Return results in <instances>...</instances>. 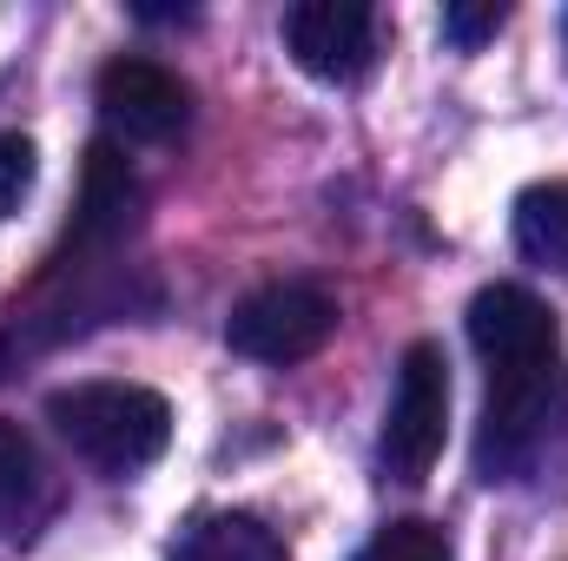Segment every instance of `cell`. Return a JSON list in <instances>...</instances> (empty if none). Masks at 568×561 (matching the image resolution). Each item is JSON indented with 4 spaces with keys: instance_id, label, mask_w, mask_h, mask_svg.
Wrapping results in <instances>:
<instances>
[{
    "instance_id": "obj_1",
    "label": "cell",
    "mask_w": 568,
    "mask_h": 561,
    "mask_svg": "<svg viewBox=\"0 0 568 561\" xmlns=\"http://www.w3.org/2000/svg\"><path fill=\"white\" fill-rule=\"evenodd\" d=\"M47 422L67 436L73 456H87L93 469L106 476H133L145 462L165 456L172 442V410L159 390L145 384H73V390H53L47 397Z\"/></svg>"
},
{
    "instance_id": "obj_6",
    "label": "cell",
    "mask_w": 568,
    "mask_h": 561,
    "mask_svg": "<svg viewBox=\"0 0 568 561\" xmlns=\"http://www.w3.org/2000/svg\"><path fill=\"white\" fill-rule=\"evenodd\" d=\"M93 93H100L106 126L126 133V140H140V145L179 140L185 120H192V93H185V80H179L172 67H159V60H140V53L106 60Z\"/></svg>"
},
{
    "instance_id": "obj_10",
    "label": "cell",
    "mask_w": 568,
    "mask_h": 561,
    "mask_svg": "<svg viewBox=\"0 0 568 561\" xmlns=\"http://www.w3.org/2000/svg\"><path fill=\"white\" fill-rule=\"evenodd\" d=\"M172 561H291V555L258 516H212L179 542Z\"/></svg>"
},
{
    "instance_id": "obj_8",
    "label": "cell",
    "mask_w": 568,
    "mask_h": 561,
    "mask_svg": "<svg viewBox=\"0 0 568 561\" xmlns=\"http://www.w3.org/2000/svg\"><path fill=\"white\" fill-rule=\"evenodd\" d=\"M516 245L529 265L568 278V178H542L516 198Z\"/></svg>"
},
{
    "instance_id": "obj_5",
    "label": "cell",
    "mask_w": 568,
    "mask_h": 561,
    "mask_svg": "<svg viewBox=\"0 0 568 561\" xmlns=\"http://www.w3.org/2000/svg\"><path fill=\"white\" fill-rule=\"evenodd\" d=\"M284 47L311 80L351 86L377 60V13L364 0H297L284 13Z\"/></svg>"
},
{
    "instance_id": "obj_13",
    "label": "cell",
    "mask_w": 568,
    "mask_h": 561,
    "mask_svg": "<svg viewBox=\"0 0 568 561\" xmlns=\"http://www.w3.org/2000/svg\"><path fill=\"white\" fill-rule=\"evenodd\" d=\"M503 20H509V13H503L496 0H489V7H449V13H443V33H449L456 47H483Z\"/></svg>"
},
{
    "instance_id": "obj_11",
    "label": "cell",
    "mask_w": 568,
    "mask_h": 561,
    "mask_svg": "<svg viewBox=\"0 0 568 561\" xmlns=\"http://www.w3.org/2000/svg\"><path fill=\"white\" fill-rule=\"evenodd\" d=\"M357 561H456V549H449V536H443L436 522L404 516V522L377 529V536L364 542V555H357Z\"/></svg>"
},
{
    "instance_id": "obj_3",
    "label": "cell",
    "mask_w": 568,
    "mask_h": 561,
    "mask_svg": "<svg viewBox=\"0 0 568 561\" xmlns=\"http://www.w3.org/2000/svg\"><path fill=\"white\" fill-rule=\"evenodd\" d=\"M469 344H476L489 384H529V377L562 370L556 310L523 284H483L469 297Z\"/></svg>"
},
{
    "instance_id": "obj_4",
    "label": "cell",
    "mask_w": 568,
    "mask_h": 561,
    "mask_svg": "<svg viewBox=\"0 0 568 561\" xmlns=\"http://www.w3.org/2000/svg\"><path fill=\"white\" fill-rule=\"evenodd\" d=\"M449 442V364L443 344H410L397 364V390H390V417H384V476L390 482H424Z\"/></svg>"
},
{
    "instance_id": "obj_7",
    "label": "cell",
    "mask_w": 568,
    "mask_h": 561,
    "mask_svg": "<svg viewBox=\"0 0 568 561\" xmlns=\"http://www.w3.org/2000/svg\"><path fill=\"white\" fill-rule=\"evenodd\" d=\"M140 212V178L120 145H87V192H80V245H113Z\"/></svg>"
},
{
    "instance_id": "obj_12",
    "label": "cell",
    "mask_w": 568,
    "mask_h": 561,
    "mask_svg": "<svg viewBox=\"0 0 568 561\" xmlns=\"http://www.w3.org/2000/svg\"><path fill=\"white\" fill-rule=\"evenodd\" d=\"M33 178H40V152L27 133H0V218H13L20 212V198L33 192Z\"/></svg>"
},
{
    "instance_id": "obj_2",
    "label": "cell",
    "mask_w": 568,
    "mask_h": 561,
    "mask_svg": "<svg viewBox=\"0 0 568 561\" xmlns=\"http://www.w3.org/2000/svg\"><path fill=\"white\" fill-rule=\"evenodd\" d=\"M337 337V297L311 278H278L258 284L252 297L232 304L225 317V344L252 364H304Z\"/></svg>"
},
{
    "instance_id": "obj_9",
    "label": "cell",
    "mask_w": 568,
    "mask_h": 561,
    "mask_svg": "<svg viewBox=\"0 0 568 561\" xmlns=\"http://www.w3.org/2000/svg\"><path fill=\"white\" fill-rule=\"evenodd\" d=\"M47 502V469H40V449L27 442L20 422H0V529L20 536Z\"/></svg>"
}]
</instances>
